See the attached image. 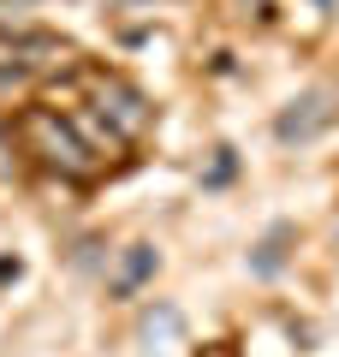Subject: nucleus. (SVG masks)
<instances>
[{"label":"nucleus","mask_w":339,"mask_h":357,"mask_svg":"<svg viewBox=\"0 0 339 357\" xmlns=\"http://www.w3.org/2000/svg\"><path fill=\"white\" fill-rule=\"evenodd\" d=\"M149 274H155V250H149V244H131V250L119 256V268L107 274V286H113V298H131Z\"/></svg>","instance_id":"nucleus-2"},{"label":"nucleus","mask_w":339,"mask_h":357,"mask_svg":"<svg viewBox=\"0 0 339 357\" xmlns=\"http://www.w3.org/2000/svg\"><path fill=\"white\" fill-rule=\"evenodd\" d=\"M322 119H333V107H327V102H303V114H286V119H280V137H286V143H292V137H310Z\"/></svg>","instance_id":"nucleus-3"},{"label":"nucleus","mask_w":339,"mask_h":357,"mask_svg":"<svg viewBox=\"0 0 339 357\" xmlns=\"http://www.w3.org/2000/svg\"><path fill=\"white\" fill-rule=\"evenodd\" d=\"M18 143H24L42 167H54L60 178H77V185H89V178H101L113 167L107 155H96L84 143V131L66 114H54V107H24V114H18Z\"/></svg>","instance_id":"nucleus-1"}]
</instances>
